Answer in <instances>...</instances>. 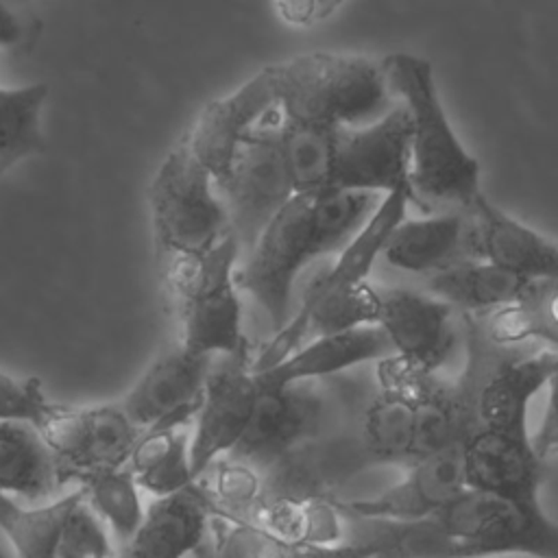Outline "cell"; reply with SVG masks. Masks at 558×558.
I'll return each instance as SVG.
<instances>
[{"label": "cell", "mask_w": 558, "mask_h": 558, "mask_svg": "<svg viewBox=\"0 0 558 558\" xmlns=\"http://www.w3.org/2000/svg\"><path fill=\"white\" fill-rule=\"evenodd\" d=\"M355 541L366 558H486L530 554L556 558L558 527L541 504L466 488L434 514L412 523H375Z\"/></svg>", "instance_id": "1"}, {"label": "cell", "mask_w": 558, "mask_h": 558, "mask_svg": "<svg viewBox=\"0 0 558 558\" xmlns=\"http://www.w3.org/2000/svg\"><path fill=\"white\" fill-rule=\"evenodd\" d=\"M381 196L347 190L296 194L266 222L246 251L242 270H235V286L262 305L275 331L288 320L299 272L314 259L338 253Z\"/></svg>", "instance_id": "2"}, {"label": "cell", "mask_w": 558, "mask_h": 558, "mask_svg": "<svg viewBox=\"0 0 558 558\" xmlns=\"http://www.w3.org/2000/svg\"><path fill=\"white\" fill-rule=\"evenodd\" d=\"M392 98L410 118V185L425 214L466 209L480 194V161L462 146L438 98L434 68L410 52L379 61Z\"/></svg>", "instance_id": "3"}, {"label": "cell", "mask_w": 558, "mask_h": 558, "mask_svg": "<svg viewBox=\"0 0 558 558\" xmlns=\"http://www.w3.org/2000/svg\"><path fill=\"white\" fill-rule=\"evenodd\" d=\"M268 70L277 111L294 122L353 129L375 122L397 105L379 63L366 57L305 52Z\"/></svg>", "instance_id": "4"}, {"label": "cell", "mask_w": 558, "mask_h": 558, "mask_svg": "<svg viewBox=\"0 0 558 558\" xmlns=\"http://www.w3.org/2000/svg\"><path fill=\"white\" fill-rule=\"evenodd\" d=\"M238 257L240 244L229 231L203 253L168 259L166 279L185 349L214 357L246 347L235 286Z\"/></svg>", "instance_id": "5"}, {"label": "cell", "mask_w": 558, "mask_h": 558, "mask_svg": "<svg viewBox=\"0 0 558 558\" xmlns=\"http://www.w3.org/2000/svg\"><path fill=\"white\" fill-rule=\"evenodd\" d=\"M214 187V179L181 137L148 185L153 238L166 259L203 253L231 231L227 207Z\"/></svg>", "instance_id": "6"}, {"label": "cell", "mask_w": 558, "mask_h": 558, "mask_svg": "<svg viewBox=\"0 0 558 558\" xmlns=\"http://www.w3.org/2000/svg\"><path fill=\"white\" fill-rule=\"evenodd\" d=\"M37 429L52 451L61 484H81L96 473L124 466L142 434L118 401L92 408L50 405Z\"/></svg>", "instance_id": "7"}, {"label": "cell", "mask_w": 558, "mask_h": 558, "mask_svg": "<svg viewBox=\"0 0 558 558\" xmlns=\"http://www.w3.org/2000/svg\"><path fill=\"white\" fill-rule=\"evenodd\" d=\"M277 109L242 142L227 174L216 185L227 201V216L240 251H248L266 222L296 196L272 122Z\"/></svg>", "instance_id": "8"}, {"label": "cell", "mask_w": 558, "mask_h": 558, "mask_svg": "<svg viewBox=\"0 0 558 558\" xmlns=\"http://www.w3.org/2000/svg\"><path fill=\"white\" fill-rule=\"evenodd\" d=\"M329 190L347 192H405L410 185V118L397 102L371 124L338 129Z\"/></svg>", "instance_id": "9"}, {"label": "cell", "mask_w": 558, "mask_h": 558, "mask_svg": "<svg viewBox=\"0 0 558 558\" xmlns=\"http://www.w3.org/2000/svg\"><path fill=\"white\" fill-rule=\"evenodd\" d=\"M466 436L414 460L408 475L388 490L366 499L340 501L336 508L371 523H412L434 514L469 488Z\"/></svg>", "instance_id": "10"}, {"label": "cell", "mask_w": 558, "mask_h": 558, "mask_svg": "<svg viewBox=\"0 0 558 558\" xmlns=\"http://www.w3.org/2000/svg\"><path fill=\"white\" fill-rule=\"evenodd\" d=\"M255 397L257 379L251 371L246 347L238 353L222 355L209 368L190 436V466L196 480L220 453L233 451L251 418Z\"/></svg>", "instance_id": "11"}, {"label": "cell", "mask_w": 558, "mask_h": 558, "mask_svg": "<svg viewBox=\"0 0 558 558\" xmlns=\"http://www.w3.org/2000/svg\"><path fill=\"white\" fill-rule=\"evenodd\" d=\"M277 109L268 65L227 96L209 100L183 142L218 185L242 142Z\"/></svg>", "instance_id": "12"}, {"label": "cell", "mask_w": 558, "mask_h": 558, "mask_svg": "<svg viewBox=\"0 0 558 558\" xmlns=\"http://www.w3.org/2000/svg\"><path fill=\"white\" fill-rule=\"evenodd\" d=\"M209 368V355L177 342L150 362L118 403L140 432L163 423L185 425L194 418Z\"/></svg>", "instance_id": "13"}, {"label": "cell", "mask_w": 558, "mask_h": 558, "mask_svg": "<svg viewBox=\"0 0 558 558\" xmlns=\"http://www.w3.org/2000/svg\"><path fill=\"white\" fill-rule=\"evenodd\" d=\"M377 325L392 355L434 375L453 347V307L432 294L408 288L379 290Z\"/></svg>", "instance_id": "14"}, {"label": "cell", "mask_w": 558, "mask_h": 558, "mask_svg": "<svg viewBox=\"0 0 558 558\" xmlns=\"http://www.w3.org/2000/svg\"><path fill=\"white\" fill-rule=\"evenodd\" d=\"M466 257L530 279L558 277L556 244L493 205L482 192L464 209Z\"/></svg>", "instance_id": "15"}, {"label": "cell", "mask_w": 558, "mask_h": 558, "mask_svg": "<svg viewBox=\"0 0 558 558\" xmlns=\"http://www.w3.org/2000/svg\"><path fill=\"white\" fill-rule=\"evenodd\" d=\"M214 517V501L198 482L155 497L133 536L122 543L120 558H183L203 545Z\"/></svg>", "instance_id": "16"}, {"label": "cell", "mask_w": 558, "mask_h": 558, "mask_svg": "<svg viewBox=\"0 0 558 558\" xmlns=\"http://www.w3.org/2000/svg\"><path fill=\"white\" fill-rule=\"evenodd\" d=\"M558 373V353L547 347L495 366L482 384L475 412L482 429L527 436V405Z\"/></svg>", "instance_id": "17"}, {"label": "cell", "mask_w": 558, "mask_h": 558, "mask_svg": "<svg viewBox=\"0 0 558 558\" xmlns=\"http://www.w3.org/2000/svg\"><path fill=\"white\" fill-rule=\"evenodd\" d=\"M469 488L538 504L543 462L530 447V434L471 429L466 436Z\"/></svg>", "instance_id": "18"}, {"label": "cell", "mask_w": 558, "mask_h": 558, "mask_svg": "<svg viewBox=\"0 0 558 558\" xmlns=\"http://www.w3.org/2000/svg\"><path fill=\"white\" fill-rule=\"evenodd\" d=\"M388 355H392V347L381 327L362 325L347 331L310 338L279 364L253 375L262 386L290 388L301 381L333 375L371 360H384Z\"/></svg>", "instance_id": "19"}, {"label": "cell", "mask_w": 558, "mask_h": 558, "mask_svg": "<svg viewBox=\"0 0 558 558\" xmlns=\"http://www.w3.org/2000/svg\"><path fill=\"white\" fill-rule=\"evenodd\" d=\"M466 214L447 209L416 220H401L388 235L381 255L408 272H436L466 257Z\"/></svg>", "instance_id": "20"}, {"label": "cell", "mask_w": 558, "mask_h": 558, "mask_svg": "<svg viewBox=\"0 0 558 558\" xmlns=\"http://www.w3.org/2000/svg\"><path fill=\"white\" fill-rule=\"evenodd\" d=\"M307 403L290 388L257 384L251 418L233 453L240 462L270 464L283 456L307 427Z\"/></svg>", "instance_id": "21"}, {"label": "cell", "mask_w": 558, "mask_h": 558, "mask_svg": "<svg viewBox=\"0 0 558 558\" xmlns=\"http://www.w3.org/2000/svg\"><path fill=\"white\" fill-rule=\"evenodd\" d=\"M538 279L521 277L482 259H458L429 275V294L453 310L493 312L525 296Z\"/></svg>", "instance_id": "22"}, {"label": "cell", "mask_w": 558, "mask_h": 558, "mask_svg": "<svg viewBox=\"0 0 558 558\" xmlns=\"http://www.w3.org/2000/svg\"><path fill=\"white\" fill-rule=\"evenodd\" d=\"M57 464L35 423L0 418V493L37 501L59 486Z\"/></svg>", "instance_id": "23"}, {"label": "cell", "mask_w": 558, "mask_h": 558, "mask_svg": "<svg viewBox=\"0 0 558 558\" xmlns=\"http://www.w3.org/2000/svg\"><path fill=\"white\" fill-rule=\"evenodd\" d=\"M126 466L140 488L155 497L177 493L196 482L190 466V434L185 425L148 427L135 440Z\"/></svg>", "instance_id": "24"}, {"label": "cell", "mask_w": 558, "mask_h": 558, "mask_svg": "<svg viewBox=\"0 0 558 558\" xmlns=\"http://www.w3.org/2000/svg\"><path fill=\"white\" fill-rule=\"evenodd\" d=\"M83 499L85 493L76 486L50 504L24 508L0 493V532L11 543L15 558H57L63 525Z\"/></svg>", "instance_id": "25"}, {"label": "cell", "mask_w": 558, "mask_h": 558, "mask_svg": "<svg viewBox=\"0 0 558 558\" xmlns=\"http://www.w3.org/2000/svg\"><path fill=\"white\" fill-rule=\"evenodd\" d=\"M275 140L296 194L329 190L338 129L303 124L275 116Z\"/></svg>", "instance_id": "26"}, {"label": "cell", "mask_w": 558, "mask_h": 558, "mask_svg": "<svg viewBox=\"0 0 558 558\" xmlns=\"http://www.w3.org/2000/svg\"><path fill=\"white\" fill-rule=\"evenodd\" d=\"M46 96L44 83L0 87V179L17 161L44 153L41 109Z\"/></svg>", "instance_id": "27"}, {"label": "cell", "mask_w": 558, "mask_h": 558, "mask_svg": "<svg viewBox=\"0 0 558 558\" xmlns=\"http://www.w3.org/2000/svg\"><path fill=\"white\" fill-rule=\"evenodd\" d=\"M486 338L497 347L536 338L556 349V279H538L525 296L493 310L486 320Z\"/></svg>", "instance_id": "28"}, {"label": "cell", "mask_w": 558, "mask_h": 558, "mask_svg": "<svg viewBox=\"0 0 558 558\" xmlns=\"http://www.w3.org/2000/svg\"><path fill=\"white\" fill-rule=\"evenodd\" d=\"M253 523L301 547L338 545L342 534L338 508L320 497L275 499L257 510Z\"/></svg>", "instance_id": "29"}, {"label": "cell", "mask_w": 558, "mask_h": 558, "mask_svg": "<svg viewBox=\"0 0 558 558\" xmlns=\"http://www.w3.org/2000/svg\"><path fill=\"white\" fill-rule=\"evenodd\" d=\"M364 442L377 462H412L414 403L410 397L381 390L366 412Z\"/></svg>", "instance_id": "30"}, {"label": "cell", "mask_w": 558, "mask_h": 558, "mask_svg": "<svg viewBox=\"0 0 558 558\" xmlns=\"http://www.w3.org/2000/svg\"><path fill=\"white\" fill-rule=\"evenodd\" d=\"M85 493V504L100 521L113 530L120 543H126L142 523L144 508L140 501V486L124 464L120 469L96 473L78 484Z\"/></svg>", "instance_id": "31"}, {"label": "cell", "mask_w": 558, "mask_h": 558, "mask_svg": "<svg viewBox=\"0 0 558 558\" xmlns=\"http://www.w3.org/2000/svg\"><path fill=\"white\" fill-rule=\"evenodd\" d=\"M214 558H296L301 545H292L262 525L244 519L216 517Z\"/></svg>", "instance_id": "32"}, {"label": "cell", "mask_w": 558, "mask_h": 558, "mask_svg": "<svg viewBox=\"0 0 558 558\" xmlns=\"http://www.w3.org/2000/svg\"><path fill=\"white\" fill-rule=\"evenodd\" d=\"M216 514L227 519H240V512H248L257 506L259 495V477L255 471L235 460V462H220L216 464L214 488H207Z\"/></svg>", "instance_id": "33"}, {"label": "cell", "mask_w": 558, "mask_h": 558, "mask_svg": "<svg viewBox=\"0 0 558 558\" xmlns=\"http://www.w3.org/2000/svg\"><path fill=\"white\" fill-rule=\"evenodd\" d=\"M111 556V545L102 521L85 504V499L70 512L61 538L57 558H94Z\"/></svg>", "instance_id": "34"}, {"label": "cell", "mask_w": 558, "mask_h": 558, "mask_svg": "<svg viewBox=\"0 0 558 558\" xmlns=\"http://www.w3.org/2000/svg\"><path fill=\"white\" fill-rule=\"evenodd\" d=\"M41 33L31 0H0V48L28 50Z\"/></svg>", "instance_id": "35"}, {"label": "cell", "mask_w": 558, "mask_h": 558, "mask_svg": "<svg viewBox=\"0 0 558 558\" xmlns=\"http://www.w3.org/2000/svg\"><path fill=\"white\" fill-rule=\"evenodd\" d=\"M342 0H275L277 13L292 26H310L327 17Z\"/></svg>", "instance_id": "36"}, {"label": "cell", "mask_w": 558, "mask_h": 558, "mask_svg": "<svg viewBox=\"0 0 558 558\" xmlns=\"http://www.w3.org/2000/svg\"><path fill=\"white\" fill-rule=\"evenodd\" d=\"M530 447L536 453V458L545 464L549 456L558 449V412H556V381L549 384V399L543 414V423L538 425L536 434L530 436Z\"/></svg>", "instance_id": "37"}, {"label": "cell", "mask_w": 558, "mask_h": 558, "mask_svg": "<svg viewBox=\"0 0 558 558\" xmlns=\"http://www.w3.org/2000/svg\"><path fill=\"white\" fill-rule=\"evenodd\" d=\"M94 558H111V556H94Z\"/></svg>", "instance_id": "38"}]
</instances>
